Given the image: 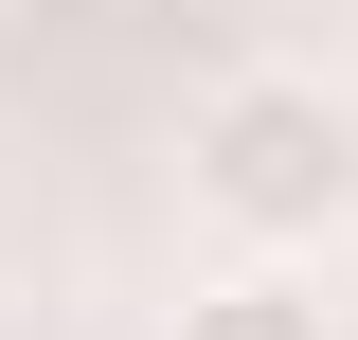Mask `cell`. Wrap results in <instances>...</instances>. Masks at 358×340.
<instances>
[{"instance_id": "cell-2", "label": "cell", "mask_w": 358, "mask_h": 340, "mask_svg": "<svg viewBox=\"0 0 358 340\" xmlns=\"http://www.w3.org/2000/svg\"><path fill=\"white\" fill-rule=\"evenodd\" d=\"M162 340H341V304H322V269L233 251V269H197V287L162 304Z\"/></svg>"}, {"instance_id": "cell-1", "label": "cell", "mask_w": 358, "mask_h": 340, "mask_svg": "<svg viewBox=\"0 0 358 340\" xmlns=\"http://www.w3.org/2000/svg\"><path fill=\"white\" fill-rule=\"evenodd\" d=\"M179 197L215 215L233 251L305 269L322 233H358V90L305 72V54L215 72V90H197V126H179Z\"/></svg>"}]
</instances>
